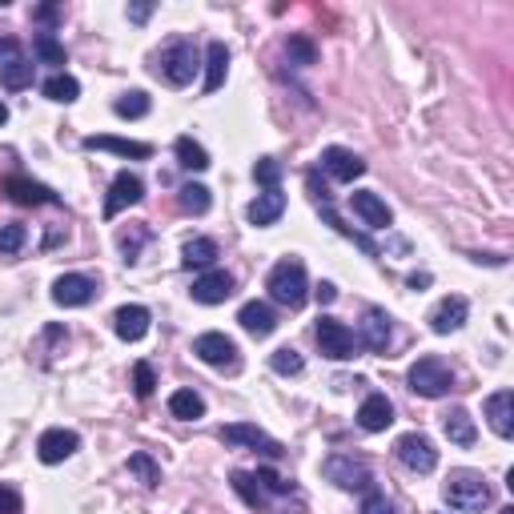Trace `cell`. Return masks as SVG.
<instances>
[{"instance_id":"1","label":"cell","mask_w":514,"mask_h":514,"mask_svg":"<svg viewBox=\"0 0 514 514\" xmlns=\"http://www.w3.org/2000/svg\"><path fill=\"white\" fill-rule=\"evenodd\" d=\"M442 499L462 514H482L494 502V490L479 470H450V479L442 482Z\"/></svg>"},{"instance_id":"2","label":"cell","mask_w":514,"mask_h":514,"mask_svg":"<svg viewBox=\"0 0 514 514\" xmlns=\"http://www.w3.org/2000/svg\"><path fill=\"white\" fill-rule=\"evenodd\" d=\"M266 289L277 306L286 309H302L306 297H309V277H306V266L297 257H281L266 277Z\"/></svg>"},{"instance_id":"3","label":"cell","mask_w":514,"mask_h":514,"mask_svg":"<svg viewBox=\"0 0 514 514\" xmlns=\"http://www.w3.org/2000/svg\"><path fill=\"white\" fill-rule=\"evenodd\" d=\"M306 189H309V197H314L317 213H322V217H326V226H334V229H338V234H342V237H350V241H354L358 249H362L366 257H382V249H378L370 237H366V234H358L354 226H346V221L338 217V209H334V197H329V189L322 186V181H317V169H306Z\"/></svg>"},{"instance_id":"4","label":"cell","mask_w":514,"mask_h":514,"mask_svg":"<svg viewBox=\"0 0 514 514\" xmlns=\"http://www.w3.org/2000/svg\"><path fill=\"white\" fill-rule=\"evenodd\" d=\"M406 382H410V390L418 398H442V394L454 390V370L442 362V358L426 354V358H418V362L410 366Z\"/></svg>"},{"instance_id":"5","label":"cell","mask_w":514,"mask_h":514,"mask_svg":"<svg viewBox=\"0 0 514 514\" xmlns=\"http://www.w3.org/2000/svg\"><path fill=\"white\" fill-rule=\"evenodd\" d=\"M322 474L334 482V487H342V490H370L374 487L370 462L358 459V454H346V450L329 454V459L322 462Z\"/></svg>"},{"instance_id":"6","label":"cell","mask_w":514,"mask_h":514,"mask_svg":"<svg viewBox=\"0 0 514 514\" xmlns=\"http://www.w3.org/2000/svg\"><path fill=\"white\" fill-rule=\"evenodd\" d=\"M157 73L165 76V85H173V89H186L193 81V73H197V48L193 41H169L157 53Z\"/></svg>"},{"instance_id":"7","label":"cell","mask_w":514,"mask_h":514,"mask_svg":"<svg viewBox=\"0 0 514 514\" xmlns=\"http://www.w3.org/2000/svg\"><path fill=\"white\" fill-rule=\"evenodd\" d=\"M33 69L36 65L25 56L21 41H13V36H0V85L13 93H21L33 85Z\"/></svg>"},{"instance_id":"8","label":"cell","mask_w":514,"mask_h":514,"mask_svg":"<svg viewBox=\"0 0 514 514\" xmlns=\"http://www.w3.org/2000/svg\"><path fill=\"white\" fill-rule=\"evenodd\" d=\"M314 338H317L322 358H329V362H346V358H354L358 338H354V329L346 322H338V317H317Z\"/></svg>"},{"instance_id":"9","label":"cell","mask_w":514,"mask_h":514,"mask_svg":"<svg viewBox=\"0 0 514 514\" xmlns=\"http://www.w3.org/2000/svg\"><path fill=\"white\" fill-rule=\"evenodd\" d=\"M193 354H197L206 366H213V370H229V374H234L237 366H241V354H237L234 338L217 334V329H209V334H197V338H193Z\"/></svg>"},{"instance_id":"10","label":"cell","mask_w":514,"mask_h":514,"mask_svg":"<svg viewBox=\"0 0 514 514\" xmlns=\"http://www.w3.org/2000/svg\"><path fill=\"white\" fill-rule=\"evenodd\" d=\"M226 446H246V450H257V454H266V459H286V446H281L277 438H269L261 426L254 422H234V426H221V434H217Z\"/></svg>"},{"instance_id":"11","label":"cell","mask_w":514,"mask_h":514,"mask_svg":"<svg viewBox=\"0 0 514 514\" xmlns=\"http://www.w3.org/2000/svg\"><path fill=\"white\" fill-rule=\"evenodd\" d=\"M394 454H398V462H402L406 470H414V474H430L434 467H438V450H434V442L426 438V434H402V438L394 442Z\"/></svg>"},{"instance_id":"12","label":"cell","mask_w":514,"mask_h":514,"mask_svg":"<svg viewBox=\"0 0 514 514\" xmlns=\"http://www.w3.org/2000/svg\"><path fill=\"white\" fill-rule=\"evenodd\" d=\"M76 450H81V434L65 430V426H53V430H45L41 438H36V459H41L45 467H56V462L73 459Z\"/></svg>"},{"instance_id":"13","label":"cell","mask_w":514,"mask_h":514,"mask_svg":"<svg viewBox=\"0 0 514 514\" xmlns=\"http://www.w3.org/2000/svg\"><path fill=\"white\" fill-rule=\"evenodd\" d=\"M145 197V181L137 177V173H129V169H121L117 177H113V186H109V197H105V221H113L121 209H129V206H137V201Z\"/></svg>"},{"instance_id":"14","label":"cell","mask_w":514,"mask_h":514,"mask_svg":"<svg viewBox=\"0 0 514 514\" xmlns=\"http://www.w3.org/2000/svg\"><path fill=\"white\" fill-rule=\"evenodd\" d=\"M5 193L13 206H61V197H56L48 186H41V181L25 177V173H8L5 177Z\"/></svg>"},{"instance_id":"15","label":"cell","mask_w":514,"mask_h":514,"mask_svg":"<svg viewBox=\"0 0 514 514\" xmlns=\"http://www.w3.org/2000/svg\"><path fill=\"white\" fill-rule=\"evenodd\" d=\"M96 297V281L85 277V274H61L53 281V302L65 306V309H81Z\"/></svg>"},{"instance_id":"16","label":"cell","mask_w":514,"mask_h":514,"mask_svg":"<svg viewBox=\"0 0 514 514\" xmlns=\"http://www.w3.org/2000/svg\"><path fill=\"white\" fill-rule=\"evenodd\" d=\"M234 274H226V269H206L197 281H193V302L197 306H221L226 297H234Z\"/></svg>"},{"instance_id":"17","label":"cell","mask_w":514,"mask_h":514,"mask_svg":"<svg viewBox=\"0 0 514 514\" xmlns=\"http://www.w3.org/2000/svg\"><path fill=\"white\" fill-rule=\"evenodd\" d=\"M322 169H326L334 181L350 186V181H358V177L366 173V161L358 157L354 149H342V145H329V149H322Z\"/></svg>"},{"instance_id":"18","label":"cell","mask_w":514,"mask_h":514,"mask_svg":"<svg viewBox=\"0 0 514 514\" xmlns=\"http://www.w3.org/2000/svg\"><path fill=\"white\" fill-rule=\"evenodd\" d=\"M358 342H362L370 354H386V350H390V317H386V309H378V306L366 309L362 326H358Z\"/></svg>"},{"instance_id":"19","label":"cell","mask_w":514,"mask_h":514,"mask_svg":"<svg viewBox=\"0 0 514 514\" xmlns=\"http://www.w3.org/2000/svg\"><path fill=\"white\" fill-rule=\"evenodd\" d=\"M467 317H470V302L462 294H450V297H442V302L434 306L430 329L434 334H454V329L467 326Z\"/></svg>"},{"instance_id":"20","label":"cell","mask_w":514,"mask_h":514,"mask_svg":"<svg viewBox=\"0 0 514 514\" xmlns=\"http://www.w3.org/2000/svg\"><path fill=\"white\" fill-rule=\"evenodd\" d=\"M149 326H153V314L145 306H121L113 314V329H117L121 342H141L149 334Z\"/></svg>"},{"instance_id":"21","label":"cell","mask_w":514,"mask_h":514,"mask_svg":"<svg viewBox=\"0 0 514 514\" xmlns=\"http://www.w3.org/2000/svg\"><path fill=\"white\" fill-rule=\"evenodd\" d=\"M390 422H394V402L386 394H370L358 406V426H362L366 434H382Z\"/></svg>"},{"instance_id":"22","label":"cell","mask_w":514,"mask_h":514,"mask_svg":"<svg viewBox=\"0 0 514 514\" xmlns=\"http://www.w3.org/2000/svg\"><path fill=\"white\" fill-rule=\"evenodd\" d=\"M350 206H354V213L366 221L370 229H390V221H394V213H390V206H386L378 193H370V189H362V193H350Z\"/></svg>"},{"instance_id":"23","label":"cell","mask_w":514,"mask_h":514,"mask_svg":"<svg viewBox=\"0 0 514 514\" xmlns=\"http://www.w3.org/2000/svg\"><path fill=\"white\" fill-rule=\"evenodd\" d=\"M281 213H286V193H281V189H266V193H257V197L249 201L246 217H249V226L266 229V226H274Z\"/></svg>"},{"instance_id":"24","label":"cell","mask_w":514,"mask_h":514,"mask_svg":"<svg viewBox=\"0 0 514 514\" xmlns=\"http://www.w3.org/2000/svg\"><path fill=\"white\" fill-rule=\"evenodd\" d=\"M237 322L246 334H254V338H269L277 329V314H274V306L269 302H246L237 309Z\"/></svg>"},{"instance_id":"25","label":"cell","mask_w":514,"mask_h":514,"mask_svg":"<svg viewBox=\"0 0 514 514\" xmlns=\"http://www.w3.org/2000/svg\"><path fill=\"white\" fill-rule=\"evenodd\" d=\"M487 422L499 438H510L514 434V394L510 390H499L487 398Z\"/></svg>"},{"instance_id":"26","label":"cell","mask_w":514,"mask_h":514,"mask_svg":"<svg viewBox=\"0 0 514 514\" xmlns=\"http://www.w3.org/2000/svg\"><path fill=\"white\" fill-rule=\"evenodd\" d=\"M226 76H229V48L226 41H209L206 48V85H201V93H217L221 85H226Z\"/></svg>"},{"instance_id":"27","label":"cell","mask_w":514,"mask_h":514,"mask_svg":"<svg viewBox=\"0 0 514 514\" xmlns=\"http://www.w3.org/2000/svg\"><path fill=\"white\" fill-rule=\"evenodd\" d=\"M85 149H105V153H117V157H133V161H149L153 157V145L149 141H125V137H85Z\"/></svg>"},{"instance_id":"28","label":"cell","mask_w":514,"mask_h":514,"mask_svg":"<svg viewBox=\"0 0 514 514\" xmlns=\"http://www.w3.org/2000/svg\"><path fill=\"white\" fill-rule=\"evenodd\" d=\"M217 257H221V249L213 237H193V241H186V249H181V266L186 269H213Z\"/></svg>"},{"instance_id":"29","label":"cell","mask_w":514,"mask_h":514,"mask_svg":"<svg viewBox=\"0 0 514 514\" xmlns=\"http://www.w3.org/2000/svg\"><path fill=\"white\" fill-rule=\"evenodd\" d=\"M229 482H234L237 499L246 502L249 510H257V514H266V510H269V499H266V490H261L257 474H249V470H234V474H229Z\"/></svg>"},{"instance_id":"30","label":"cell","mask_w":514,"mask_h":514,"mask_svg":"<svg viewBox=\"0 0 514 514\" xmlns=\"http://www.w3.org/2000/svg\"><path fill=\"white\" fill-rule=\"evenodd\" d=\"M442 430H446V438H450L454 446H474L479 442V430H474V418L462 406H454L450 414H442Z\"/></svg>"},{"instance_id":"31","label":"cell","mask_w":514,"mask_h":514,"mask_svg":"<svg viewBox=\"0 0 514 514\" xmlns=\"http://www.w3.org/2000/svg\"><path fill=\"white\" fill-rule=\"evenodd\" d=\"M169 414L181 422H197L206 418V398H201L197 390H173L169 394Z\"/></svg>"},{"instance_id":"32","label":"cell","mask_w":514,"mask_h":514,"mask_svg":"<svg viewBox=\"0 0 514 514\" xmlns=\"http://www.w3.org/2000/svg\"><path fill=\"white\" fill-rule=\"evenodd\" d=\"M41 93L48 96V101H56V105H73L76 96H81V81L69 73H53L48 81L41 85Z\"/></svg>"},{"instance_id":"33","label":"cell","mask_w":514,"mask_h":514,"mask_svg":"<svg viewBox=\"0 0 514 514\" xmlns=\"http://www.w3.org/2000/svg\"><path fill=\"white\" fill-rule=\"evenodd\" d=\"M173 153H177V165H181V169H189V173H206L209 165H213V161H209V153L201 149V145L193 141V137H177Z\"/></svg>"},{"instance_id":"34","label":"cell","mask_w":514,"mask_h":514,"mask_svg":"<svg viewBox=\"0 0 514 514\" xmlns=\"http://www.w3.org/2000/svg\"><path fill=\"white\" fill-rule=\"evenodd\" d=\"M33 53L41 56V65H56V69H65V65H69V53H65V45L56 41V33H36L33 36Z\"/></svg>"},{"instance_id":"35","label":"cell","mask_w":514,"mask_h":514,"mask_svg":"<svg viewBox=\"0 0 514 514\" xmlns=\"http://www.w3.org/2000/svg\"><path fill=\"white\" fill-rule=\"evenodd\" d=\"M149 93H141V89H129V93H121L117 101H113V113H117L121 121H141L145 113H149Z\"/></svg>"},{"instance_id":"36","label":"cell","mask_w":514,"mask_h":514,"mask_svg":"<svg viewBox=\"0 0 514 514\" xmlns=\"http://www.w3.org/2000/svg\"><path fill=\"white\" fill-rule=\"evenodd\" d=\"M129 474H133V479L141 482L145 490H157L161 482H165V479H161V467H157V462H153V459H149V454H145V450L129 454Z\"/></svg>"},{"instance_id":"37","label":"cell","mask_w":514,"mask_h":514,"mask_svg":"<svg viewBox=\"0 0 514 514\" xmlns=\"http://www.w3.org/2000/svg\"><path fill=\"white\" fill-rule=\"evenodd\" d=\"M177 206L186 209V213H193V217H201V213H209L213 197H209L206 186H197V181H186V186L177 189Z\"/></svg>"},{"instance_id":"38","label":"cell","mask_w":514,"mask_h":514,"mask_svg":"<svg viewBox=\"0 0 514 514\" xmlns=\"http://www.w3.org/2000/svg\"><path fill=\"white\" fill-rule=\"evenodd\" d=\"M269 370L281 374V378H294V374H302L306 370V358L294 350V346H281V350L269 354Z\"/></svg>"},{"instance_id":"39","label":"cell","mask_w":514,"mask_h":514,"mask_svg":"<svg viewBox=\"0 0 514 514\" xmlns=\"http://www.w3.org/2000/svg\"><path fill=\"white\" fill-rule=\"evenodd\" d=\"M286 56H289V65H302V69H309V65H317V45L309 41V36H289V41H286Z\"/></svg>"},{"instance_id":"40","label":"cell","mask_w":514,"mask_h":514,"mask_svg":"<svg viewBox=\"0 0 514 514\" xmlns=\"http://www.w3.org/2000/svg\"><path fill=\"white\" fill-rule=\"evenodd\" d=\"M25 241H28V229L21 226V221H8V226H0V257L21 254Z\"/></svg>"},{"instance_id":"41","label":"cell","mask_w":514,"mask_h":514,"mask_svg":"<svg viewBox=\"0 0 514 514\" xmlns=\"http://www.w3.org/2000/svg\"><path fill=\"white\" fill-rule=\"evenodd\" d=\"M145 241H149V229H145V226H133L129 234L117 237V246H121V254H125V261H129V266H137V261H141Z\"/></svg>"},{"instance_id":"42","label":"cell","mask_w":514,"mask_h":514,"mask_svg":"<svg viewBox=\"0 0 514 514\" xmlns=\"http://www.w3.org/2000/svg\"><path fill=\"white\" fill-rule=\"evenodd\" d=\"M153 390H157V374H153L149 362H137L133 366V394L145 402V398H153Z\"/></svg>"},{"instance_id":"43","label":"cell","mask_w":514,"mask_h":514,"mask_svg":"<svg viewBox=\"0 0 514 514\" xmlns=\"http://www.w3.org/2000/svg\"><path fill=\"white\" fill-rule=\"evenodd\" d=\"M254 181H257V186H266V189H281V161L261 157L254 165Z\"/></svg>"},{"instance_id":"44","label":"cell","mask_w":514,"mask_h":514,"mask_svg":"<svg viewBox=\"0 0 514 514\" xmlns=\"http://www.w3.org/2000/svg\"><path fill=\"white\" fill-rule=\"evenodd\" d=\"M33 21L45 25V33H53V25L65 21V8H61V5H36V8H33Z\"/></svg>"},{"instance_id":"45","label":"cell","mask_w":514,"mask_h":514,"mask_svg":"<svg viewBox=\"0 0 514 514\" xmlns=\"http://www.w3.org/2000/svg\"><path fill=\"white\" fill-rule=\"evenodd\" d=\"M257 482H261V490L266 494H294V487H289V479H277L269 467H261L257 470Z\"/></svg>"},{"instance_id":"46","label":"cell","mask_w":514,"mask_h":514,"mask_svg":"<svg viewBox=\"0 0 514 514\" xmlns=\"http://www.w3.org/2000/svg\"><path fill=\"white\" fill-rule=\"evenodd\" d=\"M358 514H394V502L386 499V494L370 490V494H366V499H362V510H358Z\"/></svg>"},{"instance_id":"47","label":"cell","mask_w":514,"mask_h":514,"mask_svg":"<svg viewBox=\"0 0 514 514\" xmlns=\"http://www.w3.org/2000/svg\"><path fill=\"white\" fill-rule=\"evenodd\" d=\"M25 510V499L16 487H0V514H21Z\"/></svg>"},{"instance_id":"48","label":"cell","mask_w":514,"mask_h":514,"mask_svg":"<svg viewBox=\"0 0 514 514\" xmlns=\"http://www.w3.org/2000/svg\"><path fill=\"white\" fill-rule=\"evenodd\" d=\"M314 294H317V302H322V306H334L338 302V286H334V281H322Z\"/></svg>"},{"instance_id":"49","label":"cell","mask_w":514,"mask_h":514,"mask_svg":"<svg viewBox=\"0 0 514 514\" xmlns=\"http://www.w3.org/2000/svg\"><path fill=\"white\" fill-rule=\"evenodd\" d=\"M153 16V5H129V21L133 25H145Z\"/></svg>"},{"instance_id":"50","label":"cell","mask_w":514,"mask_h":514,"mask_svg":"<svg viewBox=\"0 0 514 514\" xmlns=\"http://www.w3.org/2000/svg\"><path fill=\"white\" fill-rule=\"evenodd\" d=\"M430 274H410V277H406V286H410V289H426V286H430Z\"/></svg>"},{"instance_id":"51","label":"cell","mask_w":514,"mask_h":514,"mask_svg":"<svg viewBox=\"0 0 514 514\" xmlns=\"http://www.w3.org/2000/svg\"><path fill=\"white\" fill-rule=\"evenodd\" d=\"M8 121V109H5V101H0V125H5Z\"/></svg>"},{"instance_id":"52","label":"cell","mask_w":514,"mask_h":514,"mask_svg":"<svg viewBox=\"0 0 514 514\" xmlns=\"http://www.w3.org/2000/svg\"><path fill=\"white\" fill-rule=\"evenodd\" d=\"M499 514H514V507H502V510H499Z\"/></svg>"}]
</instances>
